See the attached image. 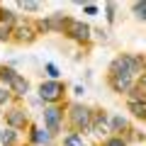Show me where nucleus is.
Returning <instances> with one entry per match:
<instances>
[{
  "mask_svg": "<svg viewBox=\"0 0 146 146\" xmlns=\"http://www.w3.org/2000/svg\"><path fill=\"white\" fill-rule=\"evenodd\" d=\"M141 61L134 56H117L112 61V78H131L139 71Z\"/></svg>",
  "mask_w": 146,
  "mask_h": 146,
  "instance_id": "obj_1",
  "label": "nucleus"
},
{
  "mask_svg": "<svg viewBox=\"0 0 146 146\" xmlns=\"http://www.w3.org/2000/svg\"><path fill=\"white\" fill-rule=\"evenodd\" d=\"M71 122L76 129H93V122H90V110L80 107V105H73L71 107Z\"/></svg>",
  "mask_w": 146,
  "mask_h": 146,
  "instance_id": "obj_2",
  "label": "nucleus"
},
{
  "mask_svg": "<svg viewBox=\"0 0 146 146\" xmlns=\"http://www.w3.org/2000/svg\"><path fill=\"white\" fill-rule=\"evenodd\" d=\"M61 95H63V85L56 83V80H49V83L39 85V98L46 100V102H56Z\"/></svg>",
  "mask_w": 146,
  "mask_h": 146,
  "instance_id": "obj_3",
  "label": "nucleus"
},
{
  "mask_svg": "<svg viewBox=\"0 0 146 146\" xmlns=\"http://www.w3.org/2000/svg\"><path fill=\"white\" fill-rule=\"evenodd\" d=\"M63 27H66V34L73 36V39H78V42H85L90 36V27L83 25V22H73V20H66L63 22Z\"/></svg>",
  "mask_w": 146,
  "mask_h": 146,
  "instance_id": "obj_4",
  "label": "nucleus"
},
{
  "mask_svg": "<svg viewBox=\"0 0 146 146\" xmlns=\"http://www.w3.org/2000/svg\"><path fill=\"white\" fill-rule=\"evenodd\" d=\"M44 122H46V129L51 131H58V122H61V110L56 107H46L44 110Z\"/></svg>",
  "mask_w": 146,
  "mask_h": 146,
  "instance_id": "obj_5",
  "label": "nucleus"
},
{
  "mask_svg": "<svg viewBox=\"0 0 146 146\" xmlns=\"http://www.w3.org/2000/svg\"><path fill=\"white\" fill-rule=\"evenodd\" d=\"M7 122H10V127H25L27 117L22 110H12V112H7Z\"/></svg>",
  "mask_w": 146,
  "mask_h": 146,
  "instance_id": "obj_6",
  "label": "nucleus"
},
{
  "mask_svg": "<svg viewBox=\"0 0 146 146\" xmlns=\"http://www.w3.org/2000/svg\"><path fill=\"white\" fill-rule=\"evenodd\" d=\"M12 90H15L17 95H27V90H29V83H27L25 78H22V76H17L15 80H12V85H10Z\"/></svg>",
  "mask_w": 146,
  "mask_h": 146,
  "instance_id": "obj_7",
  "label": "nucleus"
},
{
  "mask_svg": "<svg viewBox=\"0 0 146 146\" xmlns=\"http://www.w3.org/2000/svg\"><path fill=\"white\" fill-rule=\"evenodd\" d=\"M131 85V78H112V88L117 90V93H127Z\"/></svg>",
  "mask_w": 146,
  "mask_h": 146,
  "instance_id": "obj_8",
  "label": "nucleus"
},
{
  "mask_svg": "<svg viewBox=\"0 0 146 146\" xmlns=\"http://www.w3.org/2000/svg\"><path fill=\"white\" fill-rule=\"evenodd\" d=\"M17 78V73L12 71V68H7V66H0V80H5L7 85H12V80Z\"/></svg>",
  "mask_w": 146,
  "mask_h": 146,
  "instance_id": "obj_9",
  "label": "nucleus"
},
{
  "mask_svg": "<svg viewBox=\"0 0 146 146\" xmlns=\"http://www.w3.org/2000/svg\"><path fill=\"white\" fill-rule=\"evenodd\" d=\"M129 110L134 112L136 117H141V119H146V102H129Z\"/></svg>",
  "mask_w": 146,
  "mask_h": 146,
  "instance_id": "obj_10",
  "label": "nucleus"
},
{
  "mask_svg": "<svg viewBox=\"0 0 146 146\" xmlns=\"http://www.w3.org/2000/svg\"><path fill=\"white\" fill-rule=\"evenodd\" d=\"M49 139H51V131H49V129L46 131H44V129H36L34 131V141H36V144H46Z\"/></svg>",
  "mask_w": 146,
  "mask_h": 146,
  "instance_id": "obj_11",
  "label": "nucleus"
},
{
  "mask_svg": "<svg viewBox=\"0 0 146 146\" xmlns=\"http://www.w3.org/2000/svg\"><path fill=\"white\" fill-rule=\"evenodd\" d=\"M93 129L98 131V134H107V122H105V115H100L98 119H95V124H93Z\"/></svg>",
  "mask_w": 146,
  "mask_h": 146,
  "instance_id": "obj_12",
  "label": "nucleus"
},
{
  "mask_svg": "<svg viewBox=\"0 0 146 146\" xmlns=\"http://www.w3.org/2000/svg\"><path fill=\"white\" fill-rule=\"evenodd\" d=\"M15 139H17L15 129H5V131H3V146H12V144H15Z\"/></svg>",
  "mask_w": 146,
  "mask_h": 146,
  "instance_id": "obj_13",
  "label": "nucleus"
},
{
  "mask_svg": "<svg viewBox=\"0 0 146 146\" xmlns=\"http://www.w3.org/2000/svg\"><path fill=\"white\" fill-rule=\"evenodd\" d=\"M134 15L139 17V20L146 22V3H136V5H134Z\"/></svg>",
  "mask_w": 146,
  "mask_h": 146,
  "instance_id": "obj_14",
  "label": "nucleus"
},
{
  "mask_svg": "<svg viewBox=\"0 0 146 146\" xmlns=\"http://www.w3.org/2000/svg\"><path fill=\"white\" fill-rule=\"evenodd\" d=\"M127 127V119L124 117H112V131H119Z\"/></svg>",
  "mask_w": 146,
  "mask_h": 146,
  "instance_id": "obj_15",
  "label": "nucleus"
},
{
  "mask_svg": "<svg viewBox=\"0 0 146 146\" xmlns=\"http://www.w3.org/2000/svg\"><path fill=\"white\" fill-rule=\"evenodd\" d=\"M66 146H85L83 144V139L80 136H76V134H71V136H66V141H63Z\"/></svg>",
  "mask_w": 146,
  "mask_h": 146,
  "instance_id": "obj_16",
  "label": "nucleus"
},
{
  "mask_svg": "<svg viewBox=\"0 0 146 146\" xmlns=\"http://www.w3.org/2000/svg\"><path fill=\"white\" fill-rule=\"evenodd\" d=\"M32 36H34V34H32L29 27H20V39H22V42H29Z\"/></svg>",
  "mask_w": 146,
  "mask_h": 146,
  "instance_id": "obj_17",
  "label": "nucleus"
},
{
  "mask_svg": "<svg viewBox=\"0 0 146 146\" xmlns=\"http://www.w3.org/2000/svg\"><path fill=\"white\" fill-rule=\"evenodd\" d=\"M46 73L51 76V78H56V76H58V68L54 66V63H46Z\"/></svg>",
  "mask_w": 146,
  "mask_h": 146,
  "instance_id": "obj_18",
  "label": "nucleus"
},
{
  "mask_svg": "<svg viewBox=\"0 0 146 146\" xmlns=\"http://www.w3.org/2000/svg\"><path fill=\"white\" fill-rule=\"evenodd\" d=\"M7 36H10V25H0V39H7Z\"/></svg>",
  "mask_w": 146,
  "mask_h": 146,
  "instance_id": "obj_19",
  "label": "nucleus"
},
{
  "mask_svg": "<svg viewBox=\"0 0 146 146\" xmlns=\"http://www.w3.org/2000/svg\"><path fill=\"white\" fill-rule=\"evenodd\" d=\"M107 20L110 22L115 20V3H110V5H107Z\"/></svg>",
  "mask_w": 146,
  "mask_h": 146,
  "instance_id": "obj_20",
  "label": "nucleus"
},
{
  "mask_svg": "<svg viewBox=\"0 0 146 146\" xmlns=\"http://www.w3.org/2000/svg\"><path fill=\"white\" fill-rule=\"evenodd\" d=\"M105 146H124V141L122 139H110V141H105Z\"/></svg>",
  "mask_w": 146,
  "mask_h": 146,
  "instance_id": "obj_21",
  "label": "nucleus"
},
{
  "mask_svg": "<svg viewBox=\"0 0 146 146\" xmlns=\"http://www.w3.org/2000/svg\"><path fill=\"white\" fill-rule=\"evenodd\" d=\"M22 7H25V10H39V5H36V3H22Z\"/></svg>",
  "mask_w": 146,
  "mask_h": 146,
  "instance_id": "obj_22",
  "label": "nucleus"
},
{
  "mask_svg": "<svg viewBox=\"0 0 146 146\" xmlns=\"http://www.w3.org/2000/svg\"><path fill=\"white\" fill-rule=\"evenodd\" d=\"M7 98H10V95H7L5 90H0V105H3V102H7Z\"/></svg>",
  "mask_w": 146,
  "mask_h": 146,
  "instance_id": "obj_23",
  "label": "nucleus"
},
{
  "mask_svg": "<svg viewBox=\"0 0 146 146\" xmlns=\"http://www.w3.org/2000/svg\"><path fill=\"white\" fill-rule=\"evenodd\" d=\"M85 12H88V15H95V12H98V7H95V5H88V7H85Z\"/></svg>",
  "mask_w": 146,
  "mask_h": 146,
  "instance_id": "obj_24",
  "label": "nucleus"
},
{
  "mask_svg": "<svg viewBox=\"0 0 146 146\" xmlns=\"http://www.w3.org/2000/svg\"><path fill=\"white\" fill-rule=\"evenodd\" d=\"M141 85H146V76H144V78H141Z\"/></svg>",
  "mask_w": 146,
  "mask_h": 146,
  "instance_id": "obj_25",
  "label": "nucleus"
},
{
  "mask_svg": "<svg viewBox=\"0 0 146 146\" xmlns=\"http://www.w3.org/2000/svg\"><path fill=\"white\" fill-rule=\"evenodd\" d=\"M0 144H3V134H0Z\"/></svg>",
  "mask_w": 146,
  "mask_h": 146,
  "instance_id": "obj_26",
  "label": "nucleus"
}]
</instances>
